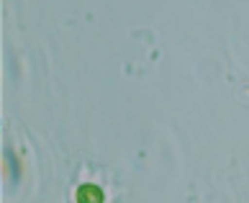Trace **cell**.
<instances>
[{"label": "cell", "mask_w": 249, "mask_h": 203, "mask_svg": "<svg viewBox=\"0 0 249 203\" xmlns=\"http://www.w3.org/2000/svg\"><path fill=\"white\" fill-rule=\"evenodd\" d=\"M77 201H103V193H100L95 185H82L77 190Z\"/></svg>", "instance_id": "cell-1"}]
</instances>
